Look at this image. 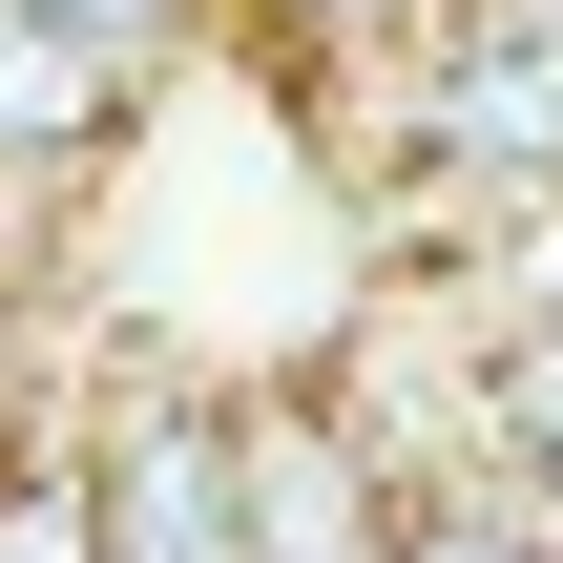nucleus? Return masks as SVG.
Instances as JSON below:
<instances>
[{"mask_svg": "<svg viewBox=\"0 0 563 563\" xmlns=\"http://www.w3.org/2000/svg\"><path fill=\"white\" fill-rule=\"evenodd\" d=\"M63 460H84L104 563H251V501H230V397H209V376H125Z\"/></svg>", "mask_w": 563, "mask_h": 563, "instance_id": "f03ea898", "label": "nucleus"}, {"mask_svg": "<svg viewBox=\"0 0 563 563\" xmlns=\"http://www.w3.org/2000/svg\"><path fill=\"white\" fill-rule=\"evenodd\" d=\"M0 563H104V522H84V460H63V439H21V460H0Z\"/></svg>", "mask_w": 563, "mask_h": 563, "instance_id": "39448f33", "label": "nucleus"}, {"mask_svg": "<svg viewBox=\"0 0 563 563\" xmlns=\"http://www.w3.org/2000/svg\"><path fill=\"white\" fill-rule=\"evenodd\" d=\"M397 125H418L439 188L543 209V188H563V0H439L418 63H397Z\"/></svg>", "mask_w": 563, "mask_h": 563, "instance_id": "f257e3e1", "label": "nucleus"}, {"mask_svg": "<svg viewBox=\"0 0 563 563\" xmlns=\"http://www.w3.org/2000/svg\"><path fill=\"white\" fill-rule=\"evenodd\" d=\"M292 21H313V42H376V21H397V42H418V21H439V0H292Z\"/></svg>", "mask_w": 563, "mask_h": 563, "instance_id": "6e6552de", "label": "nucleus"}, {"mask_svg": "<svg viewBox=\"0 0 563 563\" xmlns=\"http://www.w3.org/2000/svg\"><path fill=\"white\" fill-rule=\"evenodd\" d=\"M230 501H251V563H376L397 543V481H376L355 397H230Z\"/></svg>", "mask_w": 563, "mask_h": 563, "instance_id": "7ed1b4c3", "label": "nucleus"}, {"mask_svg": "<svg viewBox=\"0 0 563 563\" xmlns=\"http://www.w3.org/2000/svg\"><path fill=\"white\" fill-rule=\"evenodd\" d=\"M42 21H63V42H104V63H146V42H167L188 0H42Z\"/></svg>", "mask_w": 563, "mask_h": 563, "instance_id": "0eeeda50", "label": "nucleus"}, {"mask_svg": "<svg viewBox=\"0 0 563 563\" xmlns=\"http://www.w3.org/2000/svg\"><path fill=\"white\" fill-rule=\"evenodd\" d=\"M125 104H146V84H125L104 42H63L42 0H0V188H63V167H104V146H125Z\"/></svg>", "mask_w": 563, "mask_h": 563, "instance_id": "20e7f679", "label": "nucleus"}, {"mask_svg": "<svg viewBox=\"0 0 563 563\" xmlns=\"http://www.w3.org/2000/svg\"><path fill=\"white\" fill-rule=\"evenodd\" d=\"M376 563H543V543H522V501H501V481H418Z\"/></svg>", "mask_w": 563, "mask_h": 563, "instance_id": "423d86ee", "label": "nucleus"}]
</instances>
